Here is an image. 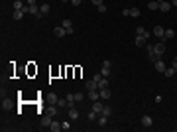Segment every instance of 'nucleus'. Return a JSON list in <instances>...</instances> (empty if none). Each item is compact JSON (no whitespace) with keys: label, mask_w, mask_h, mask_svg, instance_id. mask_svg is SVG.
<instances>
[{"label":"nucleus","mask_w":177,"mask_h":132,"mask_svg":"<svg viewBox=\"0 0 177 132\" xmlns=\"http://www.w3.org/2000/svg\"><path fill=\"white\" fill-rule=\"evenodd\" d=\"M28 2V6H32V4H35V0H26Z\"/></svg>","instance_id":"40"},{"label":"nucleus","mask_w":177,"mask_h":132,"mask_svg":"<svg viewBox=\"0 0 177 132\" xmlns=\"http://www.w3.org/2000/svg\"><path fill=\"white\" fill-rule=\"evenodd\" d=\"M97 8H99L100 14H104V12H106V4H100V6H97Z\"/></svg>","instance_id":"33"},{"label":"nucleus","mask_w":177,"mask_h":132,"mask_svg":"<svg viewBox=\"0 0 177 132\" xmlns=\"http://www.w3.org/2000/svg\"><path fill=\"white\" fill-rule=\"evenodd\" d=\"M69 118H71V120H77V118H79V110L75 109V107L69 109Z\"/></svg>","instance_id":"14"},{"label":"nucleus","mask_w":177,"mask_h":132,"mask_svg":"<svg viewBox=\"0 0 177 132\" xmlns=\"http://www.w3.org/2000/svg\"><path fill=\"white\" fill-rule=\"evenodd\" d=\"M61 26H63V28H65V30H67V36H71V34H75V30H73V22H71L69 18H65Z\"/></svg>","instance_id":"2"},{"label":"nucleus","mask_w":177,"mask_h":132,"mask_svg":"<svg viewBox=\"0 0 177 132\" xmlns=\"http://www.w3.org/2000/svg\"><path fill=\"white\" fill-rule=\"evenodd\" d=\"M106 122H108V116H104V114H99V124H100V126H106Z\"/></svg>","instance_id":"28"},{"label":"nucleus","mask_w":177,"mask_h":132,"mask_svg":"<svg viewBox=\"0 0 177 132\" xmlns=\"http://www.w3.org/2000/svg\"><path fill=\"white\" fill-rule=\"evenodd\" d=\"M148 8H150V10H159V2H157V0L148 2Z\"/></svg>","instance_id":"23"},{"label":"nucleus","mask_w":177,"mask_h":132,"mask_svg":"<svg viewBox=\"0 0 177 132\" xmlns=\"http://www.w3.org/2000/svg\"><path fill=\"white\" fill-rule=\"evenodd\" d=\"M171 6H177V0H171Z\"/></svg>","instance_id":"41"},{"label":"nucleus","mask_w":177,"mask_h":132,"mask_svg":"<svg viewBox=\"0 0 177 132\" xmlns=\"http://www.w3.org/2000/svg\"><path fill=\"white\" fill-rule=\"evenodd\" d=\"M51 120H53V116H51V114H44V116H42V126H49V124H51Z\"/></svg>","instance_id":"9"},{"label":"nucleus","mask_w":177,"mask_h":132,"mask_svg":"<svg viewBox=\"0 0 177 132\" xmlns=\"http://www.w3.org/2000/svg\"><path fill=\"white\" fill-rule=\"evenodd\" d=\"M97 85H99V89H106V87H108V79H106V77H100L99 81H97Z\"/></svg>","instance_id":"17"},{"label":"nucleus","mask_w":177,"mask_h":132,"mask_svg":"<svg viewBox=\"0 0 177 132\" xmlns=\"http://www.w3.org/2000/svg\"><path fill=\"white\" fill-rule=\"evenodd\" d=\"M53 34H55V38H63V36H67V30L63 26H57L55 30H53Z\"/></svg>","instance_id":"7"},{"label":"nucleus","mask_w":177,"mask_h":132,"mask_svg":"<svg viewBox=\"0 0 177 132\" xmlns=\"http://www.w3.org/2000/svg\"><path fill=\"white\" fill-rule=\"evenodd\" d=\"M28 12H30V14H33V16L37 18V20L42 18V14H39V6H35V4H32V6H28Z\"/></svg>","instance_id":"6"},{"label":"nucleus","mask_w":177,"mask_h":132,"mask_svg":"<svg viewBox=\"0 0 177 132\" xmlns=\"http://www.w3.org/2000/svg\"><path fill=\"white\" fill-rule=\"evenodd\" d=\"M49 101H51V105H57V101H59V97H57V95H53V93H51V97H49Z\"/></svg>","instance_id":"32"},{"label":"nucleus","mask_w":177,"mask_h":132,"mask_svg":"<svg viewBox=\"0 0 177 132\" xmlns=\"http://www.w3.org/2000/svg\"><path fill=\"white\" fill-rule=\"evenodd\" d=\"M175 38V30L173 28H165V36H163V42L165 40H173Z\"/></svg>","instance_id":"8"},{"label":"nucleus","mask_w":177,"mask_h":132,"mask_svg":"<svg viewBox=\"0 0 177 132\" xmlns=\"http://www.w3.org/2000/svg\"><path fill=\"white\" fill-rule=\"evenodd\" d=\"M155 36V38H159L161 42H163V36H165V28H161V26H155L154 28V32H152Z\"/></svg>","instance_id":"3"},{"label":"nucleus","mask_w":177,"mask_h":132,"mask_svg":"<svg viewBox=\"0 0 177 132\" xmlns=\"http://www.w3.org/2000/svg\"><path fill=\"white\" fill-rule=\"evenodd\" d=\"M24 2H26V0H24Z\"/></svg>","instance_id":"44"},{"label":"nucleus","mask_w":177,"mask_h":132,"mask_svg":"<svg viewBox=\"0 0 177 132\" xmlns=\"http://www.w3.org/2000/svg\"><path fill=\"white\" fill-rule=\"evenodd\" d=\"M102 65H104V67H110V65H112L110 59H104V61H102Z\"/></svg>","instance_id":"38"},{"label":"nucleus","mask_w":177,"mask_h":132,"mask_svg":"<svg viewBox=\"0 0 177 132\" xmlns=\"http://www.w3.org/2000/svg\"><path fill=\"white\" fill-rule=\"evenodd\" d=\"M57 107H59V109H65V107H69L67 99H59V101H57Z\"/></svg>","instance_id":"29"},{"label":"nucleus","mask_w":177,"mask_h":132,"mask_svg":"<svg viewBox=\"0 0 177 132\" xmlns=\"http://www.w3.org/2000/svg\"><path fill=\"white\" fill-rule=\"evenodd\" d=\"M24 14H26L24 10H14V12H12V18H14V20H22Z\"/></svg>","instance_id":"19"},{"label":"nucleus","mask_w":177,"mask_h":132,"mask_svg":"<svg viewBox=\"0 0 177 132\" xmlns=\"http://www.w3.org/2000/svg\"><path fill=\"white\" fill-rule=\"evenodd\" d=\"M49 128H51V132H59V130H63V128H61V122H57V120H51Z\"/></svg>","instance_id":"13"},{"label":"nucleus","mask_w":177,"mask_h":132,"mask_svg":"<svg viewBox=\"0 0 177 132\" xmlns=\"http://www.w3.org/2000/svg\"><path fill=\"white\" fill-rule=\"evenodd\" d=\"M130 18H140V8H132L130 10Z\"/></svg>","instance_id":"30"},{"label":"nucleus","mask_w":177,"mask_h":132,"mask_svg":"<svg viewBox=\"0 0 177 132\" xmlns=\"http://www.w3.org/2000/svg\"><path fill=\"white\" fill-rule=\"evenodd\" d=\"M61 128H63V130H71V122H69V120L61 122Z\"/></svg>","instance_id":"31"},{"label":"nucleus","mask_w":177,"mask_h":132,"mask_svg":"<svg viewBox=\"0 0 177 132\" xmlns=\"http://www.w3.org/2000/svg\"><path fill=\"white\" fill-rule=\"evenodd\" d=\"M61 2H67V0H61ZM69 2H71V0H69Z\"/></svg>","instance_id":"42"},{"label":"nucleus","mask_w":177,"mask_h":132,"mask_svg":"<svg viewBox=\"0 0 177 132\" xmlns=\"http://www.w3.org/2000/svg\"><path fill=\"white\" fill-rule=\"evenodd\" d=\"M146 42H148V38H144V36H136V45H138V47H144Z\"/></svg>","instance_id":"15"},{"label":"nucleus","mask_w":177,"mask_h":132,"mask_svg":"<svg viewBox=\"0 0 177 132\" xmlns=\"http://www.w3.org/2000/svg\"><path fill=\"white\" fill-rule=\"evenodd\" d=\"M87 118H88V120H91V122H93V120H97V118H99V112H95V110L91 109V112H88V114H87Z\"/></svg>","instance_id":"25"},{"label":"nucleus","mask_w":177,"mask_h":132,"mask_svg":"<svg viewBox=\"0 0 177 132\" xmlns=\"http://www.w3.org/2000/svg\"><path fill=\"white\" fill-rule=\"evenodd\" d=\"M93 89H99V85H97V81H95V79L87 81V91H93Z\"/></svg>","instance_id":"21"},{"label":"nucleus","mask_w":177,"mask_h":132,"mask_svg":"<svg viewBox=\"0 0 177 132\" xmlns=\"http://www.w3.org/2000/svg\"><path fill=\"white\" fill-rule=\"evenodd\" d=\"M49 10H51V8H49V4H42V6H39V14H42V16H47Z\"/></svg>","instance_id":"20"},{"label":"nucleus","mask_w":177,"mask_h":132,"mask_svg":"<svg viewBox=\"0 0 177 132\" xmlns=\"http://www.w3.org/2000/svg\"><path fill=\"white\" fill-rule=\"evenodd\" d=\"M154 53L157 55V57H161V55L165 53V44H163L161 40H159V44H155V45H154Z\"/></svg>","instance_id":"1"},{"label":"nucleus","mask_w":177,"mask_h":132,"mask_svg":"<svg viewBox=\"0 0 177 132\" xmlns=\"http://www.w3.org/2000/svg\"><path fill=\"white\" fill-rule=\"evenodd\" d=\"M159 10H161V12H169V10H171V2H167V0L159 2Z\"/></svg>","instance_id":"11"},{"label":"nucleus","mask_w":177,"mask_h":132,"mask_svg":"<svg viewBox=\"0 0 177 132\" xmlns=\"http://www.w3.org/2000/svg\"><path fill=\"white\" fill-rule=\"evenodd\" d=\"M154 67H155V71H157V73H163V71L167 69V65L163 63V61H161V57H159V59H157V61L154 63Z\"/></svg>","instance_id":"4"},{"label":"nucleus","mask_w":177,"mask_h":132,"mask_svg":"<svg viewBox=\"0 0 177 132\" xmlns=\"http://www.w3.org/2000/svg\"><path fill=\"white\" fill-rule=\"evenodd\" d=\"M136 36H144V38H150V32H146V28L138 26V28H136Z\"/></svg>","instance_id":"16"},{"label":"nucleus","mask_w":177,"mask_h":132,"mask_svg":"<svg viewBox=\"0 0 177 132\" xmlns=\"http://www.w3.org/2000/svg\"><path fill=\"white\" fill-rule=\"evenodd\" d=\"M175 73H177V71H175V69H173V67H167L165 71H163V75H165V77H173Z\"/></svg>","instance_id":"26"},{"label":"nucleus","mask_w":177,"mask_h":132,"mask_svg":"<svg viewBox=\"0 0 177 132\" xmlns=\"http://www.w3.org/2000/svg\"><path fill=\"white\" fill-rule=\"evenodd\" d=\"M99 93H100V99H104V101L112 97V95H110V89H108V87H106V89H99Z\"/></svg>","instance_id":"10"},{"label":"nucleus","mask_w":177,"mask_h":132,"mask_svg":"<svg viewBox=\"0 0 177 132\" xmlns=\"http://www.w3.org/2000/svg\"><path fill=\"white\" fill-rule=\"evenodd\" d=\"M81 2H83V0H71V4H73V6H81Z\"/></svg>","instance_id":"37"},{"label":"nucleus","mask_w":177,"mask_h":132,"mask_svg":"<svg viewBox=\"0 0 177 132\" xmlns=\"http://www.w3.org/2000/svg\"><path fill=\"white\" fill-rule=\"evenodd\" d=\"M99 97H100V93L97 91V89H93V91H88V99L91 101H99Z\"/></svg>","instance_id":"18"},{"label":"nucleus","mask_w":177,"mask_h":132,"mask_svg":"<svg viewBox=\"0 0 177 132\" xmlns=\"http://www.w3.org/2000/svg\"><path fill=\"white\" fill-rule=\"evenodd\" d=\"M142 124H144L146 128H152V126H154V118H152L150 114H144V116H142Z\"/></svg>","instance_id":"5"},{"label":"nucleus","mask_w":177,"mask_h":132,"mask_svg":"<svg viewBox=\"0 0 177 132\" xmlns=\"http://www.w3.org/2000/svg\"><path fill=\"white\" fill-rule=\"evenodd\" d=\"M24 0H14V10H24Z\"/></svg>","instance_id":"22"},{"label":"nucleus","mask_w":177,"mask_h":132,"mask_svg":"<svg viewBox=\"0 0 177 132\" xmlns=\"http://www.w3.org/2000/svg\"><path fill=\"white\" fill-rule=\"evenodd\" d=\"M102 109H104V105H102V103H99V101H93V110H95V112H102Z\"/></svg>","instance_id":"12"},{"label":"nucleus","mask_w":177,"mask_h":132,"mask_svg":"<svg viewBox=\"0 0 177 132\" xmlns=\"http://www.w3.org/2000/svg\"><path fill=\"white\" fill-rule=\"evenodd\" d=\"M100 75L108 79V77H110V67H104V65H102V69H100Z\"/></svg>","instance_id":"24"},{"label":"nucleus","mask_w":177,"mask_h":132,"mask_svg":"<svg viewBox=\"0 0 177 132\" xmlns=\"http://www.w3.org/2000/svg\"><path fill=\"white\" fill-rule=\"evenodd\" d=\"M157 2H163V0H157Z\"/></svg>","instance_id":"43"},{"label":"nucleus","mask_w":177,"mask_h":132,"mask_svg":"<svg viewBox=\"0 0 177 132\" xmlns=\"http://www.w3.org/2000/svg\"><path fill=\"white\" fill-rule=\"evenodd\" d=\"M73 95H75V101H77V103L83 101V93H73Z\"/></svg>","instance_id":"35"},{"label":"nucleus","mask_w":177,"mask_h":132,"mask_svg":"<svg viewBox=\"0 0 177 132\" xmlns=\"http://www.w3.org/2000/svg\"><path fill=\"white\" fill-rule=\"evenodd\" d=\"M91 2H93L95 6H100V4H104V0H91Z\"/></svg>","instance_id":"36"},{"label":"nucleus","mask_w":177,"mask_h":132,"mask_svg":"<svg viewBox=\"0 0 177 132\" xmlns=\"http://www.w3.org/2000/svg\"><path fill=\"white\" fill-rule=\"evenodd\" d=\"M100 114H104V116H110V114H112V107L104 105V109H102V112H100Z\"/></svg>","instance_id":"27"},{"label":"nucleus","mask_w":177,"mask_h":132,"mask_svg":"<svg viewBox=\"0 0 177 132\" xmlns=\"http://www.w3.org/2000/svg\"><path fill=\"white\" fill-rule=\"evenodd\" d=\"M47 114H51V116H55V114H57V109H55V107H51V109L47 110Z\"/></svg>","instance_id":"34"},{"label":"nucleus","mask_w":177,"mask_h":132,"mask_svg":"<svg viewBox=\"0 0 177 132\" xmlns=\"http://www.w3.org/2000/svg\"><path fill=\"white\" fill-rule=\"evenodd\" d=\"M175 75H177V73H175Z\"/></svg>","instance_id":"45"},{"label":"nucleus","mask_w":177,"mask_h":132,"mask_svg":"<svg viewBox=\"0 0 177 132\" xmlns=\"http://www.w3.org/2000/svg\"><path fill=\"white\" fill-rule=\"evenodd\" d=\"M171 67H173V69H175V71H177V57H175V59H173V61H171Z\"/></svg>","instance_id":"39"}]
</instances>
